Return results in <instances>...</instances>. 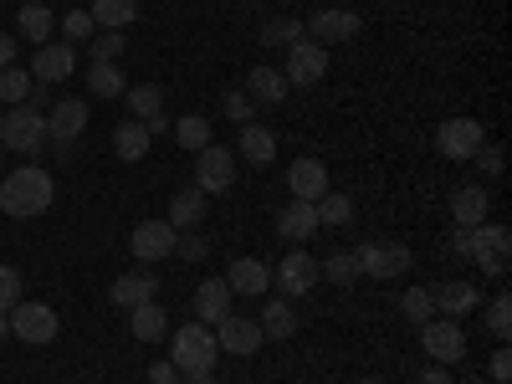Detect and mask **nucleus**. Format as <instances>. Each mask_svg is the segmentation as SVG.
<instances>
[{"label": "nucleus", "instance_id": "obj_1", "mask_svg": "<svg viewBox=\"0 0 512 384\" xmlns=\"http://www.w3.org/2000/svg\"><path fill=\"white\" fill-rule=\"evenodd\" d=\"M52 200H57V185H52L47 169H36V164H21V169H11V175L0 180V210L16 216V221L41 216Z\"/></svg>", "mask_w": 512, "mask_h": 384}, {"label": "nucleus", "instance_id": "obj_2", "mask_svg": "<svg viewBox=\"0 0 512 384\" xmlns=\"http://www.w3.org/2000/svg\"><path fill=\"white\" fill-rule=\"evenodd\" d=\"M216 354H221L216 333H210L205 323H195V318L169 338V364H175L180 374H210L216 369Z\"/></svg>", "mask_w": 512, "mask_h": 384}, {"label": "nucleus", "instance_id": "obj_3", "mask_svg": "<svg viewBox=\"0 0 512 384\" xmlns=\"http://www.w3.org/2000/svg\"><path fill=\"white\" fill-rule=\"evenodd\" d=\"M0 149L41 154L47 149V113H31L26 103H16L11 113H0Z\"/></svg>", "mask_w": 512, "mask_h": 384}, {"label": "nucleus", "instance_id": "obj_4", "mask_svg": "<svg viewBox=\"0 0 512 384\" xmlns=\"http://www.w3.org/2000/svg\"><path fill=\"white\" fill-rule=\"evenodd\" d=\"M472 262L487 272V277H507V262H512V231L497 226V221H482L472 231Z\"/></svg>", "mask_w": 512, "mask_h": 384}, {"label": "nucleus", "instance_id": "obj_5", "mask_svg": "<svg viewBox=\"0 0 512 384\" xmlns=\"http://www.w3.org/2000/svg\"><path fill=\"white\" fill-rule=\"evenodd\" d=\"M6 323H11V333L21 338V344H52V338H57V328H62V318L47 308V303H26V297H21V303L6 313Z\"/></svg>", "mask_w": 512, "mask_h": 384}, {"label": "nucleus", "instance_id": "obj_6", "mask_svg": "<svg viewBox=\"0 0 512 384\" xmlns=\"http://www.w3.org/2000/svg\"><path fill=\"white\" fill-rule=\"evenodd\" d=\"M323 72H328V47H318V41H308V36L292 41V47H287V67H282L287 88H318Z\"/></svg>", "mask_w": 512, "mask_h": 384}, {"label": "nucleus", "instance_id": "obj_7", "mask_svg": "<svg viewBox=\"0 0 512 384\" xmlns=\"http://www.w3.org/2000/svg\"><path fill=\"white\" fill-rule=\"evenodd\" d=\"M236 185V149H221V144H210L195 154V190L200 195H221Z\"/></svg>", "mask_w": 512, "mask_h": 384}, {"label": "nucleus", "instance_id": "obj_8", "mask_svg": "<svg viewBox=\"0 0 512 384\" xmlns=\"http://www.w3.org/2000/svg\"><path fill=\"white\" fill-rule=\"evenodd\" d=\"M420 349L436 364H461L466 359V333H461L456 318H431V323H420Z\"/></svg>", "mask_w": 512, "mask_h": 384}, {"label": "nucleus", "instance_id": "obj_9", "mask_svg": "<svg viewBox=\"0 0 512 384\" xmlns=\"http://www.w3.org/2000/svg\"><path fill=\"white\" fill-rule=\"evenodd\" d=\"M482 144H487V134H482L477 118H446V123L436 128V149H441L446 159H472Z\"/></svg>", "mask_w": 512, "mask_h": 384}, {"label": "nucleus", "instance_id": "obj_10", "mask_svg": "<svg viewBox=\"0 0 512 384\" xmlns=\"http://www.w3.org/2000/svg\"><path fill=\"white\" fill-rule=\"evenodd\" d=\"M354 256H359L364 277H400V272H410V246H400V241H369Z\"/></svg>", "mask_w": 512, "mask_h": 384}, {"label": "nucleus", "instance_id": "obj_11", "mask_svg": "<svg viewBox=\"0 0 512 384\" xmlns=\"http://www.w3.org/2000/svg\"><path fill=\"white\" fill-rule=\"evenodd\" d=\"M31 82H67L72 72H77V47H67V41H47V47H36V57H31Z\"/></svg>", "mask_w": 512, "mask_h": 384}, {"label": "nucleus", "instance_id": "obj_12", "mask_svg": "<svg viewBox=\"0 0 512 384\" xmlns=\"http://www.w3.org/2000/svg\"><path fill=\"white\" fill-rule=\"evenodd\" d=\"M216 344H221L226 354H236V359H251L256 349L267 344V338H262V323H256V318H236V313H226V318L216 323Z\"/></svg>", "mask_w": 512, "mask_h": 384}, {"label": "nucleus", "instance_id": "obj_13", "mask_svg": "<svg viewBox=\"0 0 512 384\" xmlns=\"http://www.w3.org/2000/svg\"><path fill=\"white\" fill-rule=\"evenodd\" d=\"M88 128V103L82 98H62V103H52V113H47V144H57V149H72V139Z\"/></svg>", "mask_w": 512, "mask_h": 384}, {"label": "nucleus", "instance_id": "obj_14", "mask_svg": "<svg viewBox=\"0 0 512 384\" xmlns=\"http://www.w3.org/2000/svg\"><path fill=\"white\" fill-rule=\"evenodd\" d=\"M272 282H277L282 297H303V292H313V282H318V262H313L308 251H287L282 262H277V272H272Z\"/></svg>", "mask_w": 512, "mask_h": 384}, {"label": "nucleus", "instance_id": "obj_15", "mask_svg": "<svg viewBox=\"0 0 512 384\" xmlns=\"http://www.w3.org/2000/svg\"><path fill=\"white\" fill-rule=\"evenodd\" d=\"M175 226L169 221H144L134 226V236H128V251L139 256V262H164V256H175Z\"/></svg>", "mask_w": 512, "mask_h": 384}, {"label": "nucleus", "instance_id": "obj_16", "mask_svg": "<svg viewBox=\"0 0 512 384\" xmlns=\"http://www.w3.org/2000/svg\"><path fill=\"white\" fill-rule=\"evenodd\" d=\"M287 190H292V200H318V195H328V164H323L318 154L292 159V169H287Z\"/></svg>", "mask_w": 512, "mask_h": 384}, {"label": "nucleus", "instance_id": "obj_17", "mask_svg": "<svg viewBox=\"0 0 512 384\" xmlns=\"http://www.w3.org/2000/svg\"><path fill=\"white\" fill-rule=\"evenodd\" d=\"M226 287H231V297H262L272 287V267L262 256H236L226 272Z\"/></svg>", "mask_w": 512, "mask_h": 384}, {"label": "nucleus", "instance_id": "obj_18", "mask_svg": "<svg viewBox=\"0 0 512 384\" xmlns=\"http://www.w3.org/2000/svg\"><path fill=\"white\" fill-rule=\"evenodd\" d=\"M308 41H318V47H338V41H354L359 31H364V21L354 16V11H318L313 21H308Z\"/></svg>", "mask_w": 512, "mask_h": 384}, {"label": "nucleus", "instance_id": "obj_19", "mask_svg": "<svg viewBox=\"0 0 512 384\" xmlns=\"http://www.w3.org/2000/svg\"><path fill=\"white\" fill-rule=\"evenodd\" d=\"M123 98H128V108H134V118L149 128V134H164V128H169V118H164V93L154 88V82H139V88H128Z\"/></svg>", "mask_w": 512, "mask_h": 384}, {"label": "nucleus", "instance_id": "obj_20", "mask_svg": "<svg viewBox=\"0 0 512 384\" xmlns=\"http://www.w3.org/2000/svg\"><path fill=\"white\" fill-rule=\"evenodd\" d=\"M487 210H492V195H487L482 185H461V190L451 195V221L466 226V231H477V226L487 221Z\"/></svg>", "mask_w": 512, "mask_h": 384}, {"label": "nucleus", "instance_id": "obj_21", "mask_svg": "<svg viewBox=\"0 0 512 384\" xmlns=\"http://www.w3.org/2000/svg\"><path fill=\"white\" fill-rule=\"evenodd\" d=\"M277 236H287V241L318 236V210H313V200H287V205L277 210Z\"/></svg>", "mask_w": 512, "mask_h": 384}, {"label": "nucleus", "instance_id": "obj_22", "mask_svg": "<svg viewBox=\"0 0 512 384\" xmlns=\"http://www.w3.org/2000/svg\"><path fill=\"white\" fill-rule=\"evenodd\" d=\"M231 313V287H226V277H210V282H200L195 287V323H221Z\"/></svg>", "mask_w": 512, "mask_h": 384}, {"label": "nucleus", "instance_id": "obj_23", "mask_svg": "<svg viewBox=\"0 0 512 384\" xmlns=\"http://www.w3.org/2000/svg\"><path fill=\"white\" fill-rule=\"evenodd\" d=\"M241 93H246L251 103H262V108H277V103H282V98H287L292 88H287V77H282L277 67H251V72H246V88H241Z\"/></svg>", "mask_w": 512, "mask_h": 384}, {"label": "nucleus", "instance_id": "obj_24", "mask_svg": "<svg viewBox=\"0 0 512 384\" xmlns=\"http://www.w3.org/2000/svg\"><path fill=\"white\" fill-rule=\"evenodd\" d=\"M436 297V313L441 318H466V313H477L482 308V292L472 282H446V287H431Z\"/></svg>", "mask_w": 512, "mask_h": 384}, {"label": "nucleus", "instance_id": "obj_25", "mask_svg": "<svg viewBox=\"0 0 512 384\" xmlns=\"http://www.w3.org/2000/svg\"><path fill=\"white\" fill-rule=\"evenodd\" d=\"M149 144H154V134H149L139 118H128V123L113 128V154H118L123 164H139V159L149 154Z\"/></svg>", "mask_w": 512, "mask_h": 384}, {"label": "nucleus", "instance_id": "obj_26", "mask_svg": "<svg viewBox=\"0 0 512 384\" xmlns=\"http://www.w3.org/2000/svg\"><path fill=\"white\" fill-rule=\"evenodd\" d=\"M128 328H134L139 344H159V338L169 333V313L159 303H139V308H128Z\"/></svg>", "mask_w": 512, "mask_h": 384}, {"label": "nucleus", "instance_id": "obj_27", "mask_svg": "<svg viewBox=\"0 0 512 384\" xmlns=\"http://www.w3.org/2000/svg\"><path fill=\"white\" fill-rule=\"evenodd\" d=\"M154 287H159V277H149V272H128V277H113V303H118V308H139V303H154Z\"/></svg>", "mask_w": 512, "mask_h": 384}, {"label": "nucleus", "instance_id": "obj_28", "mask_svg": "<svg viewBox=\"0 0 512 384\" xmlns=\"http://www.w3.org/2000/svg\"><path fill=\"white\" fill-rule=\"evenodd\" d=\"M236 154H241L246 164H272V159H277V134H272V128H262V123H246Z\"/></svg>", "mask_w": 512, "mask_h": 384}, {"label": "nucleus", "instance_id": "obj_29", "mask_svg": "<svg viewBox=\"0 0 512 384\" xmlns=\"http://www.w3.org/2000/svg\"><path fill=\"white\" fill-rule=\"evenodd\" d=\"M88 16H93L98 31H123V26L139 21V0H93Z\"/></svg>", "mask_w": 512, "mask_h": 384}, {"label": "nucleus", "instance_id": "obj_30", "mask_svg": "<svg viewBox=\"0 0 512 384\" xmlns=\"http://www.w3.org/2000/svg\"><path fill=\"white\" fill-rule=\"evenodd\" d=\"M82 77H88L93 98H123V93H128V77L118 72V62H93Z\"/></svg>", "mask_w": 512, "mask_h": 384}, {"label": "nucleus", "instance_id": "obj_31", "mask_svg": "<svg viewBox=\"0 0 512 384\" xmlns=\"http://www.w3.org/2000/svg\"><path fill=\"white\" fill-rule=\"evenodd\" d=\"M256 323H262V338H292V333H297V313H292L287 297H272Z\"/></svg>", "mask_w": 512, "mask_h": 384}, {"label": "nucleus", "instance_id": "obj_32", "mask_svg": "<svg viewBox=\"0 0 512 384\" xmlns=\"http://www.w3.org/2000/svg\"><path fill=\"white\" fill-rule=\"evenodd\" d=\"M52 31H57V16H52L47 6H41V0L21 6V36H26V41H36V47H47Z\"/></svg>", "mask_w": 512, "mask_h": 384}, {"label": "nucleus", "instance_id": "obj_33", "mask_svg": "<svg viewBox=\"0 0 512 384\" xmlns=\"http://www.w3.org/2000/svg\"><path fill=\"white\" fill-rule=\"evenodd\" d=\"M200 216H205V195L200 190H180L175 200H169V226L175 231H195Z\"/></svg>", "mask_w": 512, "mask_h": 384}, {"label": "nucleus", "instance_id": "obj_34", "mask_svg": "<svg viewBox=\"0 0 512 384\" xmlns=\"http://www.w3.org/2000/svg\"><path fill=\"white\" fill-rule=\"evenodd\" d=\"M313 210H318V226H349V221H354V200H349V195H333V190L318 195Z\"/></svg>", "mask_w": 512, "mask_h": 384}, {"label": "nucleus", "instance_id": "obj_35", "mask_svg": "<svg viewBox=\"0 0 512 384\" xmlns=\"http://www.w3.org/2000/svg\"><path fill=\"white\" fill-rule=\"evenodd\" d=\"M175 139H180V149H190V154L210 149V118H200V113H185V118L175 123Z\"/></svg>", "mask_w": 512, "mask_h": 384}, {"label": "nucleus", "instance_id": "obj_36", "mask_svg": "<svg viewBox=\"0 0 512 384\" xmlns=\"http://www.w3.org/2000/svg\"><path fill=\"white\" fill-rule=\"evenodd\" d=\"M318 277H328L333 287H349V282H359V256H354V251H333L328 262L318 267Z\"/></svg>", "mask_w": 512, "mask_h": 384}, {"label": "nucleus", "instance_id": "obj_37", "mask_svg": "<svg viewBox=\"0 0 512 384\" xmlns=\"http://www.w3.org/2000/svg\"><path fill=\"white\" fill-rule=\"evenodd\" d=\"M26 93H31V72L26 67H0V103L6 108H16V103H26Z\"/></svg>", "mask_w": 512, "mask_h": 384}, {"label": "nucleus", "instance_id": "obj_38", "mask_svg": "<svg viewBox=\"0 0 512 384\" xmlns=\"http://www.w3.org/2000/svg\"><path fill=\"white\" fill-rule=\"evenodd\" d=\"M400 313H405L410 323H431V318H436V297H431V287H410V292L400 297Z\"/></svg>", "mask_w": 512, "mask_h": 384}, {"label": "nucleus", "instance_id": "obj_39", "mask_svg": "<svg viewBox=\"0 0 512 384\" xmlns=\"http://www.w3.org/2000/svg\"><path fill=\"white\" fill-rule=\"evenodd\" d=\"M303 21H292V16H277V21H267L262 26V41H267V47H292V41H303Z\"/></svg>", "mask_w": 512, "mask_h": 384}, {"label": "nucleus", "instance_id": "obj_40", "mask_svg": "<svg viewBox=\"0 0 512 384\" xmlns=\"http://www.w3.org/2000/svg\"><path fill=\"white\" fill-rule=\"evenodd\" d=\"M487 333H492V338H507V333H512V297H507V292L487 303Z\"/></svg>", "mask_w": 512, "mask_h": 384}, {"label": "nucleus", "instance_id": "obj_41", "mask_svg": "<svg viewBox=\"0 0 512 384\" xmlns=\"http://www.w3.org/2000/svg\"><path fill=\"white\" fill-rule=\"evenodd\" d=\"M88 57H93V62H118V57H123V31H98V36L88 41Z\"/></svg>", "mask_w": 512, "mask_h": 384}, {"label": "nucleus", "instance_id": "obj_42", "mask_svg": "<svg viewBox=\"0 0 512 384\" xmlns=\"http://www.w3.org/2000/svg\"><path fill=\"white\" fill-rule=\"evenodd\" d=\"M93 31H98V26H93V16H88V11H67V16H62V36H67V47H77V41H93Z\"/></svg>", "mask_w": 512, "mask_h": 384}, {"label": "nucleus", "instance_id": "obj_43", "mask_svg": "<svg viewBox=\"0 0 512 384\" xmlns=\"http://www.w3.org/2000/svg\"><path fill=\"white\" fill-rule=\"evenodd\" d=\"M21 303V272L16 267H0V313H11Z\"/></svg>", "mask_w": 512, "mask_h": 384}, {"label": "nucleus", "instance_id": "obj_44", "mask_svg": "<svg viewBox=\"0 0 512 384\" xmlns=\"http://www.w3.org/2000/svg\"><path fill=\"white\" fill-rule=\"evenodd\" d=\"M205 251H210L205 236H195V231H180L175 236V256H185V262H205Z\"/></svg>", "mask_w": 512, "mask_h": 384}, {"label": "nucleus", "instance_id": "obj_45", "mask_svg": "<svg viewBox=\"0 0 512 384\" xmlns=\"http://www.w3.org/2000/svg\"><path fill=\"white\" fill-rule=\"evenodd\" d=\"M221 108H226V118H231V123H251V108H256V103H251L246 93H226V103H221Z\"/></svg>", "mask_w": 512, "mask_h": 384}, {"label": "nucleus", "instance_id": "obj_46", "mask_svg": "<svg viewBox=\"0 0 512 384\" xmlns=\"http://www.w3.org/2000/svg\"><path fill=\"white\" fill-rule=\"evenodd\" d=\"M472 159H477V164L487 169V175H502V149H497V144H482V149H477Z\"/></svg>", "mask_w": 512, "mask_h": 384}, {"label": "nucleus", "instance_id": "obj_47", "mask_svg": "<svg viewBox=\"0 0 512 384\" xmlns=\"http://www.w3.org/2000/svg\"><path fill=\"white\" fill-rule=\"evenodd\" d=\"M26 108H31V113H47V108H52V93H47V82H31V93H26Z\"/></svg>", "mask_w": 512, "mask_h": 384}, {"label": "nucleus", "instance_id": "obj_48", "mask_svg": "<svg viewBox=\"0 0 512 384\" xmlns=\"http://www.w3.org/2000/svg\"><path fill=\"white\" fill-rule=\"evenodd\" d=\"M149 384H180V369L169 359H159V364H149Z\"/></svg>", "mask_w": 512, "mask_h": 384}, {"label": "nucleus", "instance_id": "obj_49", "mask_svg": "<svg viewBox=\"0 0 512 384\" xmlns=\"http://www.w3.org/2000/svg\"><path fill=\"white\" fill-rule=\"evenodd\" d=\"M487 369H492V379H497V384H507V379H512V354H507V349H497Z\"/></svg>", "mask_w": 512, "mask_h": 384}, {"label": "nucleus", "instance_id": "obj_50", "mask_svg": "<svg viewBox=\"0 0 512 384\" xmlns=\"http://www.w3.org/2000/svg\"><path fill=\"white\" fill-rule=\"evenodd\" d=\"M451 256L472 262V231H466V226H456V236H451Z\"/></svg>", "mask_w": 512, "mask_h": 384}, {"label": "nucleus", "instance_id": "obj_51", "mask_svg": "<svg viewBox=\"0 0 512 384\" xmlns=\"http://www.w3.org/2000/svg\"><path fill=\"white\" fill-rule=\"evenodd\" d=\"M415 384H456V379L446 374V364H431V369H425V374H420Z\"/></svg>", "mask_w": 512, "mask_h": 384}, {"label": "nucleus", "instance_id": "obj_52", "mask_svg": "<svg viewBox=\"0 0 512 384\" xmlns=\"http://www.w3.org/2000/svg\"><path fill=\"white\" fill-rule=\"evenodd\" d=\"M11 62H16V36L0 31V67H11Z\"/></svg>", "mask_w": 512, "mask_h": 384}, {"label": "nucleus", "instance_id": "obj_53", "mask_svg": "<svg viewBox=\"0 0 512 384\" xmlns=\"http://www.w3.org/2000/svg\"><path fill=\"white\" fill-rule=\"evenodd\" d=\"M180 384H216V374H180Z\"/></svg>", "mask_w": 512, "mask_h": 384}, {"label": "nucleus", "instance_id": "obj_54", "mask_svg": "<svg viewBox=\"0 0 512 384\" xmlns=\"http://www.w3.org/2000/svg\"><path fill=\"white\" fill-rule=\"evenodd\" d=\"M11 333V323H6V313H0V338H6Z\"/></svg>", "mask_w": 512, "mask_h": 384}, {"label": "nucleus", "instance_id": "obj_55", "mask_svg": "<svg viewBox=\"0 0 512 384\" xmlns=\"http://www.w3.org/2000/svg\"><path fill=\"white\" fill-rule=\"evenodd\" d=\"M359 384H384V379H374V374H364V379H359Z\"/></svg>", "mask_w": 512, "mask_h": 384}, {"label": "nucleus", "instance_id": "obj_56", "mask_svg": "<svg viewBox=\"0 0 512 384\" xmlns=\"http://www.w3.org/2000/svg\"><path fill=\"white\" fill-rule=\"evenodd\" d=\"M0 164H6V149H0Z\"/></svg>", "mask_w": 512, "mask_h": 384}]
</instances>
